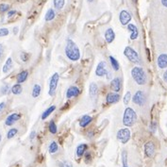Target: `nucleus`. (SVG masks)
Listing matches in <instances>:
<instances>
[{
	"mask_svg": "<svg viewBox=\"0 0 167 167\" xmlns=\"http://www.w3.org/2000/svg\"><path fill=\"white\" fill-rule=\"evenodd\" d=\"M65 55L71 61H78L80 59V51L77 44L72 40L68 39L66 41Z\"/></svg>",
	"mask_w": 167,
	"mask_h": 167,
	"instance_id": "nucleus-1",
	"label": "nucleus"
},
{
	"mask_svg": "<svg viewBox=\"0 0 167 167\" xmlns=\"http://www.w3.org/2000/svg\"><path fill=\"white\" fill-rule=\"evenodd\" d=\"M131 75H132V78L133 79L135 80V82L139 85H144L146 84V75L144 71L143 68L141 67H134L132 70H131Z\"/></svg>",
	"mask_w": 167,
	"mask_h": 167,
	"instance_id": "nucleus-2",
	"label": "nucleus"
},
{
	"mask_svg": "<svg viewBox=\"0 0 167 167\" xmlns=\"http://www.w3.org/2000/svg\"><path fill=\"white\" fill-rule=\"evenodd\" d=\"M136 120H137L136 112L131 108H126L125 110L124 116H123V124L126 126H131L134 125Z\"/></svg>",
	"mask_w": 167,
	"mask_h": 167,
	"instance_id": "nucleus-3",
	"label": "nucleus"
},
{
	"mask_svg": "<svg viewBox=\"0 0 167 167\" xmlns=\"http://www.w3.org/2000/svg\"><path fill=\"white\" fill-rule=\"evenodd\" d=\"M124 54L128 59V60H130L131 62H134V63H139L140 62V57H139L138 53L132 47L126 46L125 48V50H124Z\"/></svg>",
	"mask_w": 167,
	"mask_h": 167,
	"instance_id": "nucleus-4",
	"label": "nucleus"
},
{
	"mask_svg": "<svg viewBox=\"0 0 167 167\" xmlns=\"http://www.w3.org/2000/svg\"><path fill=\"white\" fill-rule=\"evenodd\" d=\"M59 80H60V75L58 73H55L50 80H49V90H48V94L50 96H53L55 95L56 93V90L58 88V83H59Z\"/></svg>",
	"mask_w": 167,
	"mask_h": 167,
	"instance_id": "nucleus-5",
	"label": "nucleus"
},
{
	"mask_svg": "<svg viewBox=\"0 0 167 167\" xmlns=\"http://www.w3.org/2000/svg\"><path fill=\"white\" fill-rule=\"evenodd\" d=\"M117 139L122 144H126L130 139V130L128 128H122L117 132Z\"/></svg>",
	"mask_w": 167,
	"mask_h": 167,
	"instance_id": "nucleus-6",
	"label": "nucleus"
},
{
	"mask_svg": "<svg viewBox=\"0 0 167 167\" xmlns=\"http://www.w3.org/2000/svg\"><path fill=\"white\" fill-rule=\"evenodd\" d=\"M133 102L139 106H143L146 103V95L142 91H138L132 98Z\"/></svg>",
	"mask_w": 167,
	"mask_h": 167,
	"instance_id": "nucleus-7",
	"label": "nucleus"
},
{
	"mask_svg": "<svg viewBox=\"0 0 167 167\" xmlns=\"http://www.w3.org/2000/svg\"><path fill=\"white\" fill-rule=\"evenodd\" d=\"M107 69H106V62L105 61H100L95 69V75L97 77H103L107 74Z\"/></svg>",
	"mask_w": 167,
	"mask_h": 167,
	"instance_id": "nucleus-8",
	"label": "nucleus"
},
{
	"mask_svg": "<svg viewBox=\"0 0 167 167\" xmlns=\"http://www.w3.org/2000/svg\"><path fill=\"white\" fill-rule=\"evenodd\" d=\"M80 93V90L77 86H71L68 88V90L66 91V97L68 99H71L73 97H77Z\"/></svg>",
	"mask_w": 167,
	"mask_h": 167,
	"instance_id": "nucleus-9",
	"label": "nucleus"
},
{
	"mask_svg": "<svg viewBox=\"0 0 167 167\" xmlns=\"http://www.w3.org/2000/svg\"><path fill=\"white\" fill-rule=\"evenodd\" d=\"M119 19H120V22L123 26H126V25H128V23L130 22L131 20V15L130 13L127 12V11H122L120 12V15H119Z\"/></svg>",
	"mask_w": 167,
	"mask_h": 167,
	"instance_id": "nucleus-10",
	"label": "nucleus"
},
{
	"mask_svg": "<svg viewBox=\"0 0 167 167\" xmlns=\"http://www.w3.org/2000/svg\"><path fill=\"white\" fill-rule=\"evenodd\" d=\"M20 118H21V114H20V113H18V112L12 113L11 115H9V116L7 117V119H6V121H5V124H6V126H12L14 123H16L18 120H20Z\"/></svg>",
	"mask_w": 167,
	"mask_h": 167,
	"instance_id": "nucleus-11",
	"label": "nucleus"
},
{
	"mask_svg": "<svg viewBox=\"0 0 167 167\" xmlns=\"http://www.w3.org/2000/svg\"><path fill=\"white\" fill-rule=\"evenodd\" d=\"M120 100V95L116 93H110L106 96V101L108 104H114L117 103Z\"/></svg>",
	"mask_w": 167,
	"mask_h": 167,
	"instance_id": "nucleus-12",
	"label": "nucleus"
},
{
	"mask_svg": "<svg viewBox=\"0 0 167 167\" xmlns=\"http://www.w3.org/2000/svg\"><path fill=\"white\" fill-rule=\"evenodd\" d=\"M127 28L130 31V39L131 40H135L138 38L139 35V31L138 28L135 25H132V24H128L127 25Z\"/></svg>",
	"mask_w": 167,
	"mask_h": 167,
	"instance_id": "nucleus-13",
	"label": "nucleus"
},
{
	"mask_svg": "<svg viewBox=\"0 0 167 167\" xmlns=\"http://www.w3.org/2000/svg\"><path fill=\"white\" fill-rule=\"evenodd\" d=\"M145 152L147 157H152L155 153V146L152 142H148L145 145Z\"/></svg>",
	"mask_w": 167,
	"mask_h": 167,
	"instance_id": "nucleus-14",
	"label": "nucleus"
},
{
	"mask_svg": "<svg viewBox=\"0 0 167 167\" xmlns=\"http://www.w3.org/2000/svg\"><path fill=\"white\" fill-rule=\"evenodd\" d=\"M121 79L119 78H115L112 80L111 82V89L114 93H118L121 90Z\"/></svg>",
	"mask_w": 167,
	"mask_h": 167,
	"instance_id": "nucleus-15",
	"label": "nucleus"
},
{
	"mask_svg": "<svg viewBox=\"0 0 167 167\" xmlns=\"http://www.w3.org/2000/svg\"><path fill=\"white\" fill-rule=\"evenodd\" d=\"M115 39V33L112 28H108L105 32V40L107 43L111 44L114 41Z\"/></svg>",
	"mask_w": 167,
	"mask_h": 167,
	"instance_id": "nucleus-16",
	"label": "nucleus"
},
{
	"mask_svg": "<svg viewBox=\"0 0 167 167\" xmlns=\"http://www.w3.org/2000/svg\"><path fill=\"white\" fill-rule=\"evenodd\" d=\"M92 121H93V117L92 116H90L88 114L83 115L80 118V120H79V126L81 127H86V126H88L92 123Z\"/></svg>",
	"mask_w": 167,
	"mask_h": 167,
	"instance_id": "nucleus-17",
	"label": "nucleus"
},
{
	"mask_svg": "<svg viewBox=\"0 0 167 167\" xmlns=\"http://www.w3.org/2000/svg\"><path fill=\"white\" fill-rule=\"evenodd\" d=\"M158 65L160 69H164L167 67V55L161 54L158 58Z\"/></svg>",
	"mask_w": 167,
	"mask_h": 167,
	"instance_id": "nucleus-18",
	"label": "nucleus"
},
{
	"mask_svg": "<svg viewBox=\"0 0 167 167\" xmlns=\"http://www.w3.org/2000/svg\"><path fill=\"white\" fill-rule=\"evenodd\" d=\"M97 93H98V87L96 85V83L93 82L90 84V87H89V94H90V97L92 99H94L96 96H97Z\"/></svg>",
	"mask_w": 167,
	"mask_h": 167,
	"instance_id": "nucleus-19",
	"label": "nucleus"
},
{
	"mask_svg": "<svg viewBox=\"0 0 167 167\" xmlns=\"http://www.w3.org/2000/svg\"><path fill=\"white\" fill-rule=\"evenodd\" d=\"M27 77H28V72L26 70L25 71H22L20 72L18 75H17V83H23L25 82L26 79H27Z\"/></svg>",
	"mask_w": 167,
	"mask_h": 167,
	"instance_id": "nucleus-20",
	"label": "nucleus"
},
{
	"mask_svg": "<svg viewBox=\"0 0 167 167\" xmlns=\"http://www.w3.org/2000/svg\"><path fill=\"white\" fill-rule=\"evenodd\" d=\"M87 145L86 144H81V145H79L78 147H77V156L79 157V158H80V157H82L84 154H85V152L87 151Z\"/></svg>",
	"mask_w": 167,
	"mask_h": 167,
	"instance_id": "nucleus-21",
	"label": "nucleus"
},
{
	"mask_svg": "<svg viewBox=\"0 0 167 167\" xmlns=\"http://www.w3.org/2000/svg\"><path fill=\"white\" fill-rule=\"evenodd\" d=\"M12 58H8L7 60H6V62H5V64H4V66H3V69H2L3 73L7 74L12 69Z\"/></svg>",
	"mask_w": 167,
	"mask_h": 167,
	"instance_id": "nucleus-22",
	"label": "nucleus"
},
{
	"mask_svg": "<svg viewBox=\"0 0 167 167\" xmlns=\"http://www.w3.org/2000/svg\"><path fill=\"white\" fill-rule=\"evenodd\" d=\"M55 110H56V106H55V105H52V106L48 107V108L44 112V113L42 114V120H45Z\"/></svg>",
	"mask_w": 167,
	"mask_h": 167,
	"instance_id": "nucleus-23",
	"label": "nucleus"
},
{
	"mask_svg": "<svg viewBox=\"0 0 167 167\" xmlns=\"http://www.w3.org/2000/svg\"><path fill=\"white\" fill-rule=\"evenodd\" d=\"M11 91H12V93L13 94L18 95V94H20V93H22V91H23L22 85H21L20 83H16L15 85H13V86L12 87Z\"/></svg>",
	"mask_w": 167,
	"mask_h": 167,
	"instance_id": "nucleus-24",
	"label": "nucleus"
},
{
	"mask_svg": "<svg viewBox=\"0 0 167 167\" xmlns=\"http://www.w3.org/2000/svg\"><path fill=\"white\" fill-rule=\"evenodd\" d=\"M41 86L39 84H35L33 86V89H32V96L34 98H37L40 94H41Z\"/></svg>",
	"mask_w": 167,
	"mask_h": 167,
	"instance_id": "nucleus-25",
	"label": "nucleus"
},
{
	"mask_svg": "<svg viewBox=\"0 0 167 167\" xmlns=\"http://www.w3.org/2000/svg\"><path fill=\"white\" fill-rule=\"evenodd\" d=\"M109 60H110V61H111L112 67L113 68V70H114V71H118L120 66H119V63H118L117 60H116L115 58H113L112 56H110V57H109Z\"/></svg>",
	"mask_w": 167,
	"mask_h": 167,
	"instance_id": "nucleus-26",
	"label": "nucleus"
},
{
	"mask_svg": "<svg viewBox=\"0 0 167 167\" xmlns=\"http://www.w3.org/2000/svg\"><path fill=\"white\" fill-rule=\"evenodd\" d=\"M53 4H54V7L57 10H61L63 8L64 4H65V0H54Z\"/></svg>",
	"mask_w": 167,
	"mask_h": 167,
	"instance_id": "nucleus-27",
	"label": "nucleus"
},
{
	"mask_svg": "<svg viewBox=\"0 0 167 167\" xmlns=\"http://www.w3.org/2000/svg\"><path fill=\"white\" fill-rule=\"evenodd\" d=\"M55 16H56V14H55L54 10L49 9V10L47 11L46 14H45V21H51V20H53V19L55 18Z\"/></svg>",
	"mask_w": 167,
	"mask_h": 167,
	"instance_id": "nucleus-28",
	"label": "nucleus"
},
{
	"mask_svg": "<svg viewBox=\"0 0 167 167\" xmlns=\"http://www.w3.org/2000/svg\"><path fill=\"white\" fill-rule=\"evenodd\" d=\"M49 153L50 154H54V153H56L57 151H58V149H59V146H58V144L56 143V142H51L50 143V145H49Z\"/></svg>",
	"mask_w": 167,
	"mask_h": 167,
	"instance_id": "nucleus-29",
	"label": "nucleus"
},
{
	"mask_svg": "<svg viewBox=\"0 0 167 167\" xmlns=\"http://www.w3.org/2000/svg\"><path fill=\"white\" fill-rule=\"evenodd\" d=\"M18 133V129L17 128H11L8 133H7V138L8 139H12L13 137H15Z\"/></svg>",
	"mask_w": 167,
	"mask_h": 167,
	"instance_id": "nucleus-30",
	"label": "nucleus"
},
{
	"mask_svg": "<svg viewBox=\"0 0 167 167\" xmlns=\"http://www.w3.org/2000/svg\"><path fill=\"white\" fill-rule=\"evenodd\" d=\"M48 128H49V131L52 133V134H56L57 131H58L57 125L55 124V122H54V121H50L49 126H48Z\"/></svg>",
	"mask_w": 167,
	"mask_h": 167,
	"instance_id": "nucleus-31",
	"label": "nucleus"
},
{
	"mask_svg": "<svg viewBox=\"0 0 167 167\" xmlns=\"http://www.w3.org/2000/svg\"><path fill=\"white\" fill-rule=\"evenodd\" d=\"M122 163H123V167H128L127 165V154L126 151H123L122 152Z\"/></svg>",
	"mask_w": 167,
	"mask_h": 167,
	"instance_id": "nucleus-32",
	"label": "nucleus"
},
{
	"mask_svg": "<svg viewBox=\"0 0 167 167\" xmlns=\"http://www.w3.org/2000/svg\"><path fill=\"white\" fill-rule=\"evenodd\" d=\"M11 89H10V85L9 84H4L1 87V93L2 94H8L10 93Z\"/></svg>",
	"mask_w": 167,
	"mask_h": 167,
	"instance_id": "nucleus-33",
	"label": "nucleus"
},
{
	"mask_svg": "<svg viewBox=\"0 0 167 167\" xmlns=\"http://www.w3.org/2000/svg\"><path fill=\"white\" fill-rule=\"evenodd\" d=\"M130 98H131V93H130L129 92H127V93L125 94L124 99H123V101H124V104H125V105H127V104H128V102L130 101Z\"/></svg>",
	"mask_w": 167,
	"mask_h": 167,
	"instance_id": "nucleus-34",
	"label": "nucleus"
},
{
	"mask_svg": "<svg viewBox=\"0 0 167 167\" xmlns=\"http://www.w3.org/2000/svg\"><path fill=\"white\" fill-rule=\"evenodd\" d=\"M9 32L10 31L8 28H5V27L0 28V37H5V36L9 35Z\"/></svg>",
	"mask_w": 167,
	"mask_h": 167,
	"instance_id": "nucleus-35",
	"label": "nucleus"
},
{
	"mask_svg": "<svg viewBox=\"0 0 167 167\" xmlns=\"http://www.w3.org/2000/svg\"><path fill=\"white\" fill-rule=\"evenodd\" d=\"M10 9V5L8 4H0V12H5Z\"/></svg>",
	"mask_w": 167,
	"mask_h": 167,
	"instance_id": "nucleus-36",
	"label": "nucleus"
},
{
	"mask_svg": "<svg viewBox=\"0 0 167 167\" xmlns=\"http://www.w3.org/2000/svg\"><path fill=\"white\" fill-rule=\"evenodd\" d=\"M91 160H92V154H91V152H85V161L86 162H90L91 161Z\"/></svg>",
	"mask_w": 167,
	"mask_h": 167,
	"instance_id": "nucleus-37",
	"label": "nucleus"
},
{
	"mask_svg": "<svg viewBox=\"0 0 167 167\" xmlns=\"http://www.w3.org/2000/svg\"><path fill=\"white\" fill-rule=\"evenodd\" d=\"M60 167H73V165H72V163L69 162V161H63V162L60 164Z\"/></svg>",
	"mask_w": 167,
	"mask_h": 167,
	"instance_id": "nucleus-38",
	"label": "nucleus"
},
{
	"mask_svg": "<svg viewBox=\"0 0 167 167\" xmlns=\"http://www.w3.org/2000/svg\"><path fill=\"white\" fill-rule=\"evenodd\" d=\"M28 58H29V55H28V54H26V53H22V54H21V60H22L23 61H26V60H28Z\"/></svg>",
	"mask_w": 167,
	"mask_h": 167,
	"instance_id": "nucleus-39",
	"label": "nucleus"
},
{
	"mask_svg": "<svg viewBox=\"0 0 167 167\" xmlns=\"http://www.w3.org/2000/svg\"><path fill=\"white\" fill-rule=\"evenodd\" d=\"M5 107H6V103H5V102H1V103H0V112H3V110L5 109Z\"/></svg>",
	"mask_w": 167,
	"mask_h": 167,
	"instance_id": "nucleus-40",
	"label": "nucleus"
},
{
	"mask_svg": "<svg viewBox=\"0 0 167 167\" xmlns=\"http://www.w3.org/2000/svg\"><path fill=\"white\" fill-rule=\"evenodd\" d=\"M15 13H16V12H15V11H11V12H8V17H9V18H11V17H12Z\"/></svg>",
	"mask_w": 167,
	"mask_h": 167,
	"instance_id": "nucleus-41",
	"label": "nucleus"
},
{
	"mask_svg": "<svg viewBox=\"0 0 167 167\" xmlns=\"http://www.w3.org/2000/svg\"><path fill=\"white\" fill-rule=\"evenodd\" d=\"M35 136H36V131H32L31 133H30V140H33L35 138Z\"/></svg>",
	"mask_w": 167,
	"mask_h": 167,
	"instance_id": "nucleus-42",
	"label": "nucleus"
},
{
	"mask_svg": "<svg viewBox=\"0 0 167 167\" xmlns=\"http://www.w3.org/2000/svg\"><path fill=\"white\" fill-rule=\"evenodd\" d=\"M3 51H4V48L2 46V45H0V60L2 58V55H3Z\"/></svg>",
	"mask_w": 167,
	"mask_h": 167,
	"instance_id": "nucleus-43",
	"label": "nucleus"
},
{
	"mask_svg": "<svg viewBox=\"0 0 167 167\" xmlns=\"http://www.w3.org/2000/svg\"><path fill=\"white\" fill-rule=\"evenodd\" d=\"M163 79H164V81H166L167 82V70L165 71V73L163 74Z\"/></svg>",
	"mask_w": 167,
	"mask_h": 167,
	"instance_id": "nucleus-44",
	"label": "nucleus"
},
{
	"mask_svg": "<svg viewBox=\"0 0 167 167\" xmlns=\"http://www.w3.org/2000/svg\"><path fill=\"white\" fill-rule=\"evenodd\" d=\"M161 3H162V5H163L164 7L167 8V0H161Z\"/></svg>",
	"mask_w": 167,
	"mask_h": 167,
	"instance_id": "nucleus-45",
	"label": "nucleus"
},
{
	"mask_svg": "<svg viewBox=\"0 0 167 167\" xmlns=\"http://www.w3.org/2000/svg\"><path fill=\"white\" fill-rule=\"evenodd\" d=\"M106 75H107V79H110L112 78V74H111L110 72H107V74H106Z\"/></svg>",
	"mask_w": 167,
	"mask_h": 167,
	"instance_id": "nucleus-46",
	"label": "nucleus"
},
{
	"mask_svg": "<svg viewBox=\"0 0 167 167\" xmlns=\"http://www.w3.org/2000/svg\"><path fill=\"white\" fill-rule=\"evenodd\" d=\"M17 29H18V27H14V29H13V33H14V34H16V33H17Z\"/></svg>",
	"mask_w": 167,
	"mask_h": 167,
	"instance_id": "nucleus-47",
	"label": "nucleus"
},
{
	"mask_svg": "<svg viewBox=\"0 0 167 167\" xmlns=\"http://www.w3.org/2000/svg\"><path fill=\"white\" fill-rule=\"evenodd\" d=\"M88 2H89V3H92V2H93V0H88Z\"/></svg>",
	"mask_w": 167,
	"mask_h": 167,
	"instance_id": "nucleus-48",
	"label": "nucleus"
},
{
	"mask_svg": "<svg viewBox=\"0 0 167 167\" xmlns=\"http://www.w3.org/2000/svg\"><path fill=\"white\" fill-rule=\"evenodd\" d=\"M1 140H2V135L0 134V142H1Z\"/></svg>",
	"mask_w": 167,
	"mask_h": 167,
	"instance_id": "nucleus-49",
	"label": "nucleus"
}]
</instances>
